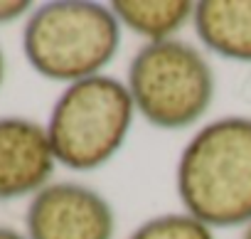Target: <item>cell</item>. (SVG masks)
Segmentation results:
<instances>
[{"label":"cell","instance_id":"obj_1","mask_svg":"<svg viewBox=\"0 0 251 239\" xmlns=\"http://www.w3.org/2000/svg\"><path fill=\"white\" fill-rule=\"evenodd\" d=\"M177 197L212 229L251 224V118L222 116L185 143L175 168Z\"/></svg>","mask_w":251,"mask_h":239},{"label":"cell","instance_id":"obj_2","mask_svg":"<svg viewBox=\"0 0 251 239\" xmlns=\"http://www.w3.org/2000/svg\"><path fill=\"white\" fill-rule=\"evenodd\" d=\"M123 27L111 5L89 0H52L27 15L23 52L50 81L74 84L103 74L121 50Z\"/></svg>","mask_w":251,"mask_h":239},{"label":"cell","instance_id":"obj_3","mask_svg":"<svg viewBox=\"0 0 251 239\" xmlns=\"http://www.w3.org/2000/svg\"><path fill=\"white\" fill-rule=\"evenodd\" d=\"M133 118L136 106L126 81L99 74L67 84L45 126L57 165L76 173L103 168L123 148Z\"/></svg>","mask_w":251,"mask_h":239},{"label":"cell","instance_id":"obj_4","mask_svg":"<svg viewBox=\"0 0 251 239\" xmlns=\"http://www.w3.org/2000/svg\"><path fill=\"white\" fill-rule=\"evenodd\" d=\"M126 86L136 113L160 131H185L209 111L217 79L207 57L190 42H146L128 64Z\"/></svg>","mask_w":251,"mask_h":239},{"label":"cell","instance_id":"obj_5","mask_svg":"<svg viewBox=\"0 0 251 239\" xmlns=\"http://www.w3.org/2000/svg\"><path fill=\"white\" fill-rule=\"evenodd\" d=\"M25 229L30 239H113L116 212L89 185L50 183L30 200Z\"/></svg>","mask_w":251,"mask_h":239},{"label":"cell","instance_id":"obj_6","mask_svg":"<svg viewBox=\"0 0 251 239\" xmlns=\"http://www.w3.org/2000/svg\"><path fill=\"white\" fill-rule=\"evenodd\" d=\"M54 165L42 124L25 116H0V202L35 197L50 185Z\"/></svg>","mask_w":251,"mask_h":239},{"label":"cell","instance_id":"obj_7","mask_svg":"<svg viewBox=\"0 0 251 239\" xmlns=\"http://www.w3.org/2000/svg\"><path fill=\"white\" fill-rule=\"evenodd\" d=\"M192 25L207 52L251 64V0H200Z\"/></svg>","mask_w":251,"mask_h":239},{"label":"cell","instance_id":"obj_8","mask_svg":"<svg viewBox=\"0 0 251 239\" xmlns=\"http://www.w3.org/2000/svg\"><path fill=\"white\" fill-rule=\"evenodd\" d=\"M111 10L123 30L146 42L175 40V35L195 18V3L187 0H113Z\"/></svg>","mask_w":251,"mask_h":239},{"label":"cell","instance_id":"obj_9","mask_svg":"<svg viewBox=\"0 0 251 239\" xmlns=\"http://www.w3.org/2000/svg\"><path fill=\"white\" fill-rule=\"evenodd\" d=\"M128 239H217L214 229L190 212H165L138 224Z\"/></svg>","mask_w":251,"mask_h":239},{"label":"cell","instance_id":"obj_10","mask_svg":"<svg viewBox=\"0 0 251 239\" xmlns=\"http://www.w3.org/2000/svg\"><path fill=\"white\" fill-rule=\"evenodd\" d=\"M32 13V3L27 0H0V25L15 23Z\"/></svg>","mask_w":251,"mask_h":239},{"label":"cell","instance_id":"obj_11","mask_svg":"<svg viewBox=\"0 0 251 239\" xmlns=\"http://www.w3.org/2000/svg\"><path fill=\"white\" fill-rule=\"evenodd\" d=\"M0 239H30V237L18 232V229H13V227H3V224H0Z\"/></svg>","mask_w":251,"mask_h":239},{"label":"cell","instance_id":"obj_12","mask_svg":"<svg viewBox=\"0 0 251 239\" xmlns=\"http://www.w3.org/2000/svg\"><path fill=\"white\" fill-rule=\"evenodd\" d=\"M3 79H5V57L3 50H0V86H3Z\"/></svg>","mask_w":251,"mask_h":239},{"label":"cell","instance_id":"obj_13","mask_svg":"<svg viewBox=\"0 0 251 239\" xmlns=\"http://www.w3.org/2000/svg\"><path fill=\"white\" fill-rule=\"evenodd\" d=\"M241 239H251V224L244 229V234H241Z\"/></svg>","mask_w":251,"mask_h":239}]
</instances>
